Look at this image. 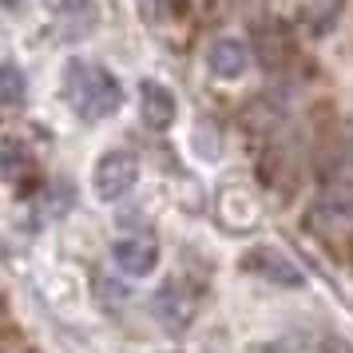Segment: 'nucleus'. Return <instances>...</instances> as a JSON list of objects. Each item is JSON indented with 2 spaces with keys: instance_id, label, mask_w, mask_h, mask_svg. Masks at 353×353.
I'll return each mask as SVG.
<instances>
[{
  "instance_id": "nucleus-1",
  "label": "nucleus",
  "mask_w": 353,
  "mask_h": 353,
  "mask_svg": "<svg viewBox=\"0 0 353 353\" xmlns=\"http://www.w3.org/2000/svg\"><path fill=\"white\" fill-rule=\"evenodd\" d=\"M64 92L83 123H99L123 108V83L115 80L103 64L72 60L64 72Z\"/></svg>"
},
{
  "instance_id": "nucleus-2",
  "label": "nucleus",
  "mask_w": 353,
  "mask_h": 353,
  "mask_svg": "<svg viewBox=\"0 0 353 353\" xmlns=\"http://www.w3.org/2000/svg\"><path fill=\"white\" fill-rule=\"evenodd\" d=\"M250 56L262 72H286L298 56V44H294V32L282 20H262L250 28Z\"/></svg>"
},
{
  "instance_id": "nucleus-3",
  "label": "nucleus",
  "mask_w": 353,
  "mask_h": 353,
  "mask_svg": "<svg viewBox=\"0 0 353 353\" xmlns=\"http://www.w3.org/2000/svg\"><path fill=\"white\" fill-rule=\"evenodd\" d=\"M310 223L321 234H350L353 230V179H334L310 207Z\"/></svg>"
},
{
  "instance_id": "nucleus-4",
  "label": "nucleus",
  "mask_w": 353,
  "mask_h": 353,
  "mask_svg": "<svg viewBox=\"0 0 353 353\" xmlns=\"http://www.w3.org/2000/svg\"><path fill=\"white\" fill-rule=\"evenodd\" d=\"M139 183V159L131 151H108L92 171V187H96L99 203H119L131 187Z\"/></svg>"
},
{
  "instance_id": "nucleus-5",
  "label": "nucleus",
  "mask_w": 353,
  "mask_h": 353,
  "mask_svg": "<svg viewBox=\"0 0 353 353\" xmlns=\"http://www.w3.org/2000/svg\"><path fill=\"white\" fill-rule=\"evenodd\" d=\"M239 266L246 274H254L258 282H270V286H282V290H302L305 286V274L298 262H290L282 250L274 246H250L246 254L239 258Z\"/></svg>"
},
{
  "instance_id": "nucleus-6",
  "label": "nucleus",
  "mask_w": 353,
  "mask_h": 353,
  "mask_svg": "<svg viewBox=\"0 0 353 353\" xmlns=\"http://www.w3.org/2000/svg\"><path fill=\"white\" fill-rule=\"evenodd\" d=\"M250 48L242 44V40H230V36H223V40H214L207 52V68L210 76H219V80H242L246 76V68H250Z\"/></svg>"
},
{
  "instance_id": "nucleus-7",
  "label": "nucleus",
  "mask_w": 353,
  "mask_h": 353,
  "mask_svg": "<svg viewBox=\"0 0 353 353\" xmlns=\"http://www.w3.org/2000/svg\"><path fill=\"white\" fill-rule=\"evenodd\" d=\"M112 254H115V266L131 274V278H147L159 266V246L151 239H119L112 246Z\"/></svg>"
},
{
  "instance_id": "nucleus-8",
  "label": "nucleus",
  "mask_w": 353,
  "mask_h": 353,
  "mask_svg": "<svg viewBox=\"0 0 353 353\" xmlns=\"http://www.w3.org/2000/svg\"><path fill=\"white\" fill-rule=\"evenodd\" d=\"M139 112H143V123L147 128H155V131H167L171 123H175V115H179V103L175 96L163 88V83H143V92H139Z\"/></svg>"
},
{
  "instance_id": "nucleus-9",
  "label": "nucleus",
  "mask_w": 353,
  "mask_h": 353,
  "mask_svg": "<svg viewBox=\"0 0 353 353\" xmlns=\"http://www.w3.org/2000/svg\"><path fill=\"white\" fill-rule=\"evenodd\" d=\"M155 318H159L163 325H171V330H183V325L194 318V305H191V298L171 282V286H163L159 294H155Z\"/></svg>"
},
{
  "instance_id": "nucleus-10",
  "label": "nucleus",
  "mask_w": 353,
  "mask_h": 353,
  "mask_svg": "<svg viewBox=\"0 0 353 353\" xmlns=\"http://www.w3.org/2000/svg\"><path fill=\"white\" fill-rule=\"evenodd\" d=\"M28 92V83H24V72L17 64H0V103L8 108V103H20Z\"/></svg>"
},
{
  "instance_id": "nucleus-11",
  "label": "nucleus",
  "mask_w": 353,
  "mask_h": 353,
  "mask_svg": "<svg viewBox=\"0 0 353 353\" xmlns=\"http://www.w3.org/2000/svg\"><path fill=\"white\" fill-rule=\"evenodd\" d=\"M56 12H64V17H76V12H88L92 8V0H48Z\"/></svg>"
},
{
  "instance_id": "nucleus-12",
  "label": "nucleus",
  "mask_w": 353,
  "mask_h": 353,
  "mask_svg": "<svg viewBox=\"0 0 353 353\" xmlns=\"http://www.w3.org/2000/svg\"><path fill=\"white\" fill-rule=\"evenodd\" d=\"M341 155H345V159H353V123L345 128V143H341Z\"/></svg>"
},
{
  "instance_id": "nucleus-13",
  "label": "nucleus",
  "mask_w": 353,
  "mask_h": 353,
  "mask_svg": "<svg viewBox=\"0 0 353 353\" xmlns=\"http://www.w3.org/2000/svg\"><path fill=\"white\" fill-rule=\"evenodd\" d=\"M0 4H4V8H17L20 0H0Z\"/></svg>"
}]
</instances>
